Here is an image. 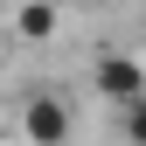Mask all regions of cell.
Instances as JSON below:
<instances>
[{
    "mask_svg": "<svg viewBox=\"0 0 146 146\" xmlns=\"http://www.w3.org/2000/svg\"><path fill=\"white\" fill-rule=\"evenodd\" d=\"M21 132H28V146H70L77 118H70V104L56 98V90H35V98L21 104Z\"/></svg>",
    "mask_w": 146,
    "mask_h": 146,
    "instance_id": "1",
    "label": "cell"
},
{
    "mask_svg": "<svg viewBox=\"0 0 146 146\" xmlns=\"http://www.w3.org/2000/svg\"><path fill=\"white\" fill-rule=\"evenodd\" d=\"M90 84H98L104 98L118 104V111H132V104H146V63H139V56H98V70H90Z\"/></svg>",
    "mask_w": 146,
    "mask_h": 146,
    "instance_id": "2",
    "label": "cell"
},
{
    "mask_svg": "<svg viewBox=\"0 0 146 146\" xmlns=\"http://www.w3.org/2000/svg\"><path fill=\"white\" fill-rule=\"evenodd\" d=\"M14 35H28V42H49V35H56V7H21V14H14Z\"/></svg>",
    "mask_w": 146,
    "mask_h": 146,
    "instance_id": "3",
    "label": "cell"
},
{
    "mask_svg": "<svg viewBox=\"0 0 146 146\" xmlns=\"http://www.w3.org/2000/svg\"><path fill=\"white\" fill-rule=\"evenodd\" d=\"M125 139L146 146V104H132V111H125Z\"/></svg>",
    "mask_w": 146,
    "mask_h": 146,
    "instance_id": "4",
    "label": "cell"
}]
</instances>
